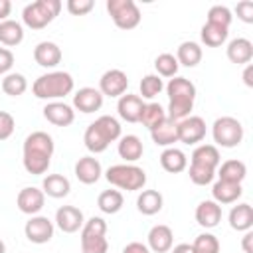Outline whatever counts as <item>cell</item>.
Returning <instances> with one entry per match:
<instances>
[{
    "label": "cell",
    "instance_id": "obj_44",
    "mask_svg": "<svg viewBox=\"0 0 253 253\" xmlns=\"http://www.w3.org/2000/svg\"><path fill=\"white\" fill-rule=\"evenodd\" d=\"M93 0H67V12L73 16H85L93 10Z\"/></svg>",
    "mask_w": 253,
    "mask_h": 253
},
{
    "label": "cell",
    "instance_id": "obj_27",
    "mask_svg": "<svg viewBox=\"0 0 253 253\" xmlns=\"http://www.w3.org/2000/svg\"><path fill=\"white\" fill-rule=\"evenodd\" d=\"M229 225L235 231H249L253 227V208L249 204H237L229 211Z\"/></svg>",
    "mask_w": 253,
    "mask_h": 253
},
{
    "label": "cell",
    "instance_id": "obj_45",
    "mask_svg": "<svg viewBox=\"0 0 253 253\" xmlns=\"http://www.w3.org/2000/svg\"><path fill=\"white\" fill-rule=\"evenodd\" d=\"M14 126H16L14 117L10 113H6V111H0V140L10 138L12 132H14Z\"/></svg>",
    "mask_w": 253,
    "mask_h": 253
},
{
    "label": "cell",
    "instance_id": "obj_24",
    "mask_svg": "<svg viewBox=\"0 0 253 253\" xmlns=\"http://www.w3.org/2000/svg\"><path fill=\"white\" fill-rule=\"evenodd\" d=\"M117 150H119V156L125 162H136L142 156L144 146H142V140L136 134H126V136L119 138V148Z\"/></svg>",
    "mask_w": 253,
    "mask_h": 253
},
{
    "label": "cell",
    "instance_id": "obj_11",
    "mask_svg": "<svg viewBox=\"0 0 253 253\" xmlns=\"http://www.w3.org/2000/svg\"><path fill=\"white\" fill-rule=\"evenodd\" d=\"M45 204V194L40 190V188H34V186H28V188H22L18 192V198H16V206L22 213H28V215H36L42 211Z\"/></svg>",
    "mask_w": 253,
    "mask_h": 253
},
{
    "label": "cell",
    "instance_id": "obj_30",
    "mask_svg": "<svg viewBox=\"0 0 253 253\" xmlns=\"http://www.w3.org/2000/svg\"><path fill=\"white\" fill-rule=\"evenodd\" d=\"M22 40H24V28L20 22L10 18L0 22V43H4L6 47H14L22 43Z\"/></svg>",
    "mask_w": 253,
    "mask_h": 253
},
{
    "label": "cell",
    "instance_id": "obj_38",
    "mask_svg": "<svg viewBox=\"0 0 253 253\" xmlns=\"http://www.w3.org/2000/svg\"><path fill=\"white\" fill-rule=\"evenodd\" d=\"M81 251L83 253H107L109 251V241H107L105 235H95V233L81 231Z\"/></svg>",
    "mask_w": 253,
    "mask_h": 253
},
{
    "label": "cell",
    "instance_id": "obj_33",
    "mask_svg": "<svg viewBox=\"0 0 253 253\" xmlns=\"http://www.w3.org/2000/svg\"><path fill=\"white\" fill-rule=\"evenodd\" d=\"M227 34H229V28H223V26H217V24H210V22H206L202 26V32H200L202 42L208 47H219L221 43H225Z\"/></svg>",
    "mask_w": 253,
    "mask_h": 253
},
{
    "label": "cell",
    "instance_id": "obj_52",
    "mask_svg": "<svg viewBox=\"0 0 253 253\" xmlns=\"http://www.w3.org/2000/svg\"><path fill=\"white\" fill-rule=\"evenodd\" d=\"M170 251H172V253H194V247H192L190 243H180V245L172 247Z\"/></svg>",
    "mask_w": 253,
    "mask_h": 253
},
{
    "label": "cell",
    "instance_id": "obj_41",
    "mask_svg": "<svg viewBox=\"0 0 253 253\" xmlns=\"http://www.w3.org/2000/svg\"><path fill=\"white\" fill-rule=\"evenodd\" d=\"M194 253H219V241L213 233H200L194 243Z\"/></svg>",
    "mask_w": 253,
    "mask_h": 253
},
{
    "label": "cell",
    "instance_id": "obj_23",
    "mask_svg": "<svg viewBox=\"0 0 253 253\" xmlns=\"http://www.w3.org/2000/svg\"><path fill=\"white\" fill-rule=\"evenodd\" d=\"M243 188L241 184H233V182H225V180H217L211 188V196L215 204H233L241 198Z\"/></svg>",
    "mask_w": 253,
    "mask_h": 253
},
{
    "label": "cell",
    "instance_id": "obj_53",
    "mask_svg": "<svg viewBox=\"0 0 253 253\" xmlns=\"http://www.w3.org/2000/svg\"><path fill=\"white\" fill-rule=\"evenodd\" d=\"M0 253H6V245H4V241L0 239Z\"/></svg>",
    "mask_w": 253,
    "mask_h": 253
},
{
    "label": "cell",
    "instance_id": "obj_22",
    "mask_svg": "<svg viewBox=\"0 0 253 253\" xmlns=\"http://www.w3.org/2000/svg\"><path fill=\"white\" fill-rule=\"evenodd\" d=\"M176 125H178V123H174V121H170V119L166 117L158 126H154V128L150 130L152 142H154L156 146H166V148H170L174 142H178V128H176Z\"/></svg>",
    "mask_w": 253,
    "mask_h": 253
},
{
    "label": "cell",
    "instance_id": "obj_14",
    "mask_svg": "<svg viewBox=\"0 0 253 253\" xmlns=\"http://www.w3.org/2000/svg\"><path fill=\"white\" fill-rule=\"evenodd\" d=\"M73 107L81 113H95L103 107V95L95 87H83L73 95Z\"/></svg>",
    "mask_w": 253,
    "mask_h": 253
},
{
    "label": "cell",
    "instance_id": "obj_4",
    "mask_svg": "<svg viewBox=\"0 0 253 253\" xmlns=\"http://www.w3.org/2000/svg\"><path fill=\"white\" fill-rule=\"evenodd\" d=\"M105 178L109 184L126 192L142 190L146 184V172L134 164H115L105 172Z\"/></svg>",
    "mask_w": 253,
    "mask_h": 253
},
{
    "label": "cell",
    "instance_id": "obj_20",
    "mask_svg": "<svg viewBox=\"0 0 253 253\" xmlns=\"http://www.w3.org/2000/svg\"><path fill=\"white\" fill-rule=\"evenodd\" d=\"M34 59L42 67H55L61 61V49L53 42H40L34 47Z\"/></svg>",
    "mask_w": 253,
    "mask_h": 253
},
{
    "label": "cell",
    "instance_id": "obj_36",
    "mask_svg": "<svg viewBox=\"0 0 253 253\" xmlns=\"http://www.w3.org/2000/svg\"><path fill=\"white\" fill-rule=\"evenodd\" d=\"M123 204H125V198L119 190H105L97 198V206L103 213H117L121 211Z\"/></svg>",
    "mask_w": 253,
    "mask_h": 253
},
{
    "label": "cell",
    "instance_id": "obj_12",
    "mask_svg": "<svg viewBox=\"0 0 253 253\" xmlns=\"http://www.w3.org/2000/svg\"><path fill=\"white\" fill-rule=\"evenodd\" d=\"M55 223L63 233H75L83 227V211L75 206H61L55 211Z\"/></svg>",
    "mask_w": 253,
    "mask_h": 253
},
{
    "label": "cell",
    "instance_id": "obj_18",
    "mask_svg": "<svg viewBox=\"0 0 253 253\" xmlns=\"http://www.w3.org/2000/svg\"><path fill=\"white\" fill-rule=\"evenodd\" d=\"M196 221L210 229V227H215L219 221H221V206L215 204L213 200H204L198 204L196 208Z\"/></svg>",
    "mask_w": 253,
    "mask_h": 253
},
{
    "label": "cell",
    "instance_id": "obj_46",
    "mask_svg": "<svg viewBox=\"0 0 253 253\" xmlns=\"http://www.w3.org/2000/svg\"><path fill=\"white\" fill-rule=\"evenodd\" d=\"M235 12H237V18H239L241 22L253 24V2H251V0H241V2H237Z\"/></svg>",
    "mask_w": 253,
    "mask_h": 253
},
{
    "label": "cell",
    "instance_id": "obj_16",
    "mask_svg": "<svg viewBox=\"0 0 253 253\" xmlns=\"http://www.w3.org/2000/svg\"><path fill=\"white\" fill-rule=\"evenodd\" d=\"M174 245V233L168 225L158 223L148 231V249L154 253H166Z\"/></svg>",
    "mask_w": 253,
    "mask_h": 253
},
{
    "label": "cell",
    "instance_id": "obj_6",
    "mask_svg": "<svg viewBox=\"0 0 253 253\" xmlns=\"http://www.w3.org/2000/svg\"><path fill=\"white\" fill-rule=\"evenodd\" d=\"M243 125L235 117H219L211 125V136L223 148H235L243 140Z\"/></svg>",
    "mask_w": 253,
    "mask_h": 253
},
{
    "label": "cell",
    "instance_id": "obj_8",
    "mask_svg": "<svg viewBox=\"0 0 253 253\" xmlns=\"http://www.w3.org/2000/svg\"><path fill=\"white\" fill-rule=\"evenodd\" d=\"M176 128H178V142L184 144H198L206 136V121L198 115H190L182 119L176 125Z\"/></svg>",
    "mask_w": 253,
    "mask_h": 253
},
{
    "label": "cell",
    "instance_id": "obj_13",
    "mask_svg": "<svg viewBox=\"0 0 253 253\" xmlns=\"http://www.w3.org/2000/svg\"><path fill=\"white\" fill-rule=\"evenodd\" d=\"M43 117L47 123L55 125V126H69L75 121V111L61 101H49L43 107Z\"/></svg>",
    "mask_w": 253,
    "mask_h": 253
},
{
    "label": "cell",
    "instance_id": "obj_21",
    "mask_svg": "<svg viewBox=\"0 0 253 253\" xmlns=\"http://www.w3.org/2000/svg\"><path fill=\"white\" fill-rule=\"evenodd\" d=\"M53 150H55L53 138L43 130H36L32 134H28L24 140V152H38V154L53 156Z\"/></svg>",
    "mask_w": 253,
    "mask_h": 253
},
{
    "label": "cell",
    "instance_id": "obj_1",
    "mask_svg": "<svg viewBox=\"0 0 253 253\" xmlns=\"http://www.w3.org/2000/svg\"><path fill=\"white\" fill-rule=\"evenodd\" d=\"M166 93L170 99L166 117L174 123H180L182 119L190 117L196 99V85L186 77H172L166 85Z\"/></svg>",
    "mask_w": 253,
    "mask_h": 253
},
{
    "label": "cell",
    "instance_id": "obj_40",
    "mask_svg": "<svg viewBox=\"0 0 253 253\" xmlns=\"http://www.w3.org/2000/svg\"><path fill=\"white\" fill-rule=\"evenodd\" d=\"M138 87H140V95H142L140 99H154L164 89V83H162V79L158 75L150 73V75H144L142 77V81H140Z\"/></svg>",
    "mask_w": 253,
    "mask_h": 253
},
{
    "label": "cell",
    "instance_id": "obj_25",
    "mask_svg": "<svg viewBox=\"0 0 253 253\" xmlns=\"http://www.w3.org/2000/svg\"><path fill=\"white\" fill-rule=\"evenodd\" d=\"M71 190V184L69 180L63 176V174H47L42 182V192L49 198H65Z\"/></svg>",
    "mask_w": 253,
    "mask_h": 253
},
{
    "label": "cell",
    "instance_id": "obj_42",
    "mask_svg": "<svg viewBox=\"0 0 253 253\" xmlns=\"http://www.w3.org/2000/svg\"><path fill=\"white\" fill-rule=\"evenodd\" d=\"M215 176V170L210 168V166H202V164H190V180L196 184V186H206V184H211Z\"/></svg>",
    "mask_w": 253,
    "mask_h": 253
},
{
    "label": "cell",
    "instance_id": "obj_43",
    "mask_svg": "<svg viewBox=\"0 0 253 253\" xmlns=\"http://www.w3.org/2000/svg\"><path fill=\"white\" fill-rule=\"evenodd\" d=\"M231 20H233V16H231V10H229L227 6L217 4V6H211V8L208 10V22H210V24H217V26L229 28Z\"/></svg>",
    "mask_w": 253,
    "mask_h": 253
},
{
    "label": "cell",
    "instance_id": "obj_10",
    "mask_svg": "<svg viewBox=\"0 0 253 253\" xmlns=\"http://www.w3.org/2000/svg\"><path fill=\"white\" fill-rule=\"evenodd\" d=\"M126 87H128V77L121 69H109L99 79V91L103 97L105 95L107 97H121L126 93Z\"/></svg>",
    "mask_w": 253,
    "mask_h": 253
},
{
    "label": "cell",
    "instance_id": "obj_17",
    "mask_svg": "<svg viewBox=\"0 0 253 253\" xmlns=\"http://www.w3.org/2000/svg\"><path fill=\"white\" fill-rule=\"evenodd\" d=\"M103 174L101 162L95 156H83L75 164V176L81 184H95Z\"/></svg>",
    "mask_w": 253,
    "mask_h": 253
},
{
    "label": "cell",
    "instance_id": "obj_9",
    "mask_svg": "<svg viewBox=\"0 0 253 253\" xmlns=\"http://www.w3.org/2000/svg\"><path fill=\"white\" fill-rule=\"evenodd\" d=\"M24 233L28 241L43 245L53 237V221H49L45 215H32L24 225Z\"/></svg>",
    "mask_w": 253,
    "mask_h": 253
},
{
    "label": "cell",
    "instance_id": "obj_47",
    "mask_svg": "<svg viewBox=\"0 0 253 253\" xmlns=\"http://www.w3.org/2000/svg\"><path fill=\"white\" fill-rule=\"evenodd\" d=\"M14 65V53L8 47H0V75L8 73Z\"/></svg>",
    "mask_w": 253,
    "mask_h": 253
},
{
    "label": "cell",
    "instance_id": "obj_51",
    "mask_svg": "<svg viewBox=\"0 0 253 253\" xmlns=\"http://www.w3.org/2000/svg\"><path fill=\"white\" fill-rule=\"evenodd\" d=\"M243 81L247 87H253V65L251 63H247V67L243 71Z\"/></svg>",
    "mask_w": 253,
    "mask_h": 253
},
{
    "label": "cell",
    "instance_id": "obj_39",
    "mask_svg": "<svg viewBox=\"0 0 253 253\" xmlns=\"http://www.w3.org/2000/svg\"><path fill=\"white\" fill-rule=\"evenodd\" d=\"M154 67H156V75L158 77H176L178 73V59L176 55L172 53H160L156 59H154Z\"/></svg>",
    "mask_w": 253,
    "mask_h": 253
},
{
    "label": "cell",
    "instance_id": "obj_28",
    "mask_svg": "<svg viewBox=\"0 0 253 253\" xmlns=\"http://www.w3.org/2000/svg\"><path fill=\"white\" fill-rule=\"evenodd\" d=\"M162 204H164V198L158 190H142L136 198V208L140 213L144 215H154L162 210Z\"/></svg>",
    "mask_w": 253,
    "mask_h": 253
},
{
    "label": "cell",
    "instance_id": "obj_49",
    "mask_svg": "<svg viewBox=\"0 0 253 253\" xmlns=\"http://www.w3.org/2000/svg\"><path fill=\"white\" fill-rule=\"evenodd\" d=\"M241 247H243L245 253H253V231H251V229L245 231V235H243V239H241Z\"/></svg>",
    "mask_w": 253,
    "mask_h": 253
},
{
    "label": "cell",
    "instance_id": "obj_32",
    "mask_svg": "<svg viewBox=\"0 0 253 253\" xmlns=\"http://www.w3.org/2000/svg\"><path fill=\"white\" fill-rule=\"evenodd\" d=\"M192 162L194 164H202V166H210V168L215 170L219 166V162H221V156H219L217 146H213V144H200L192 152Z\"/></svg>",
    "mask_w": 253,
    "mask_h": 253
},
{
    "label": "cell",
    "instance_id": "obj_35",
    "mask_svg": "<svg viewBox=\"0 0 253 253\" xmlns=\"http://www.w3.org/2000/svg\"><path fill=\"white\" fill-rule=\"evenodd\" d=\"M164 119H166V111L162 109V105H160V103H144L138 123H142L148 130H152V128H154V126H158Z\"/></svg>",
    "mask_w": 253,
    "mask_h": 253
},
{
    "label": "cell",
    "instance_id": "obj_31",
    "mask_svg": "<svg viewBox=\"0 0 253 253\" xmlns=\"http://www.w3.org/2000/svg\"><path fill=\"white\" fill-rule=\"evenodd\" d=\"M178 65L184 67H196L202 61V47L196 42H182L176 49Z\"/></svg>",
    "mask_w": 253,
    "mask_h": 253
},
{
    "label": "cell",
    "instance_id": "obj_50",
    "mask_svg": "<svg viewBox=\"0 0 253 253\" xmlns=\"http://www.w3.org/2000/svg\"><path fill=\"white\" fill-rule=\"evenodd\" d=\"M10 12H12V2L10 0H0V22L8 20Z\"/></svg>",
    "mask_w": 253,
    "mask_h": 253
},
{
    "label": "cell",
    "instance_id": "obj_3",
    "mask_svg": "<svg viewBox=\"0 0 253 253\" xmlns=\"http://www.w3.org/2000/svg\"><path fill=\"white\" fill-rule=\"evenodd\" d=\"M32 91L38 99L55 101V99H61V97H65L73 91V77L67 71L43 73L34 81Z\"/></svg>",
    "mask_w": 253,
    "mask_h": 253
},
{
    "label": "cell",
    "instance_id": "obj_34",
    "mask_svg": "<svg viewBox=\"0 0 253 253\" xmlns=\"http://www.w3.org/2000/svg\"><path fill=\"white\" fill-rule=\"evenodd\" d=\"M22 162H24V168L26 172L34 174V176H40V174H45L49 164H51V156L47 154H38V152H24L22 156Z\"/></svg>",
    "mask_w": 253,
    "mask_h": 253
},
{
    "label": "cell",
    "instance_id": "obj_29",
    "mask_svg": "<svg viewBox=\"0 0 253 253\" xmlns=\"http://www.w3.org/2000/svg\"><path fill=\"white\" fill-rule=\"evenodd\" d=\"M217 168H219V170H217L219 180H225V182L241 184V182L245 180V176H247V166H245V162L235 160V158L225 160V162H223L221 166H217Z\"/></svg>",
    "mask_w": 253,
    "mask_h": 253
},
{
    "label": "cell",
    "instance_id": "obj_5",
    "mask_svg": "<svg viewBox=\"0 0 253 253\" xmlns=\"http://www.w3.org/2000/svg\"><path fill=\"white\" fill-rule=\"evenodd\" d=\"M59 12H61L59 0H38V2H32L24 8L22 20L28 28L42 30L47 24H51L55 20V16H59Z\"/></svg>",
    "mask_w": 253,
    "mask_h": 253
},
{
    "label": "cell",
    "instance_id": "obj_37",
    "mask_svg": "<svg viewBox=\"0 0 253 253\" xmlns=\"http://www.w3.org/2000/svg\"><path fill=\"white\" fill-rule=\"evenodd\" d=\"M28 89V81L22 73H6L2 79V91L10 97H20Z\"/></svg>",
    "mask_w": 253,
    "mask_h": 253
},
{
    "label": "cell",
    "instance_id": "obj_48",
    "mask_svg": "<svg viewBox=\"0 0 253 253\" xmlns=\"http://www.w3.org/2000/svg\"><path fill=\"white\" fill-rule=\"evenodd\" d=\"M123 253H150V249L140 241H130V243L125 245Z\"/></svg>",
    "mask_w": 253,
    "mask_h": 253
},
{
    "label": "cell",
    "instance_id": "obj_19",
    "mask_svg": "<svg viewBox=\"0 0 253 253\" xmlns=\"http://www.w3.org/2000/svg\"><path fill=\"white\" fill-rule=\"evenodd\" d=\"M253 57V43L247 38H235L227 43V59L237 65H247Z\"/></svg>",
    "mask_w": 253,
    "mask_h": 253
},
{
    "label": "cell",
    "instance_id": "obj_26",
    "mask_svg": "<svg viewBox=\"0 0 253 253\" xmlns=\"http://www.w3.org/2000/svg\"><path fill=\"white\" fill-rule=\"evenodd\" d=\"M160 166L170 172V174H178V172H184L186 166H188V158L186 154L180 150V148H164V152L160 154Z\"/></svg>",
    "mask_w": 253,
    "mask_h": 253
},
{
    "label": "cell",
    "instance_id": "obj_15",
    "mask_svg": "<svg viewBox=\"0 0 253 253\" xmlns=\"http://www.w3.org/2000/svg\"><path fill=\"white\" fill-rule=\"evenodd\" d=\"M142 107H144V101L140 99V95H121L119 97V103H117V111H119V117L126 123H138L140 119V113H142Z\"/></svg>",
    "mask_w": 253,
    "mask_h": 253
},
{
    "label": "cell",
    "instance_id": "obj_7",
    "mask_svg": "<svg viewBox=\"0 0 253 253\" xmlns=\"http://www.w3.org/2000/svg\"><path fill=\"white\" fill-rule=\"evenodd\" d=\"M107 12L121 30H132L142 20L140 10L132 0H107Z\"/></svg>",
    "mask_w": 253,
    "mask_h": 253
},
{
    "label": "cell",
    "instance_id": "obj_2",
    "mask_svg": "<svg viewBox=\"0 0 253 253\" xmlns=\"http://www.w3.org/2000/svg\"><path fill=\"white\" fill-rule=\"evenodd\" d=\"M121 138V125L111 115H101L95 123H91L83 134V142L89 152L99 154L109 148L111 142Z\"/></svg>",
    "mask_w": 253,
    "mask_h": 253
}]
</instances>
